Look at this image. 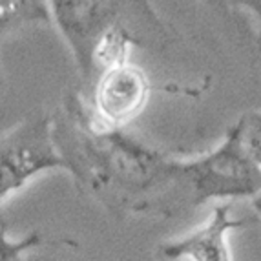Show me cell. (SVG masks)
Segmentation results:
<instances>
[{
    "mask_svg": "<svg viewBox=\"0 0 261 261\" xmlns=\"http://www.w3.org/2000/svg\"><path fill=\"white\" fill-rule=\"evenodd\" d=\"M226 4L236 6V8H243L250 13H254L261 20V0H225Z\"/></svg>",
    "mask_w": 261,
    "mask_h": 261,
    "instance_id": "30bf717a",
    "label": "cell"
},
{
    "mask_svg": "<svg viewBox=\"0 0 261 261\" xmlns=\"http://www.w3.org/2000/svg\"><path fill=\"white\" fill-rule=\"evenodd\" d=\"M59 245H64V241L44 236L40 230H31L20 238H11L6 223L0 221V261H28V256L37 248Z\"/></svg>",
    "mask_w": 261,
    "mask_h": 261,
    "instance_id": "ba28073f",
    "label": "cell"
},
{
    "mask_svg": "<svg viewBox=\"0 0 261 261\" xmlns=\"http://www.w3.org/2000/svg\"><path fill=\"white\" fill-rule=\"evenodd\" d=\"M46 6L84 84L105 66L130 59L135 46L168 39L150 0H46Z\"/></svg>",
    "mask_w": 261,
    "mask_h": 261,
    "instance_id": "7a4b0ae2",
    "label": "cell"
},
{
    "mask_svg": "<svg viewBox=\"0 0 261 261\" xmlns=\"http://www.w3.org/2000/svg\"><path fill=\"white\" fill-rule=\"evenodd\" d=\"M0 49H2V37H0ZM6 88V73H4V64H2V53H0V93L4 92Z\"/></svg>",
    "mask_w": 261,
    "mask_h": 261,
    "instance_id": "7c38bea8",
    "label": "cell"
},
{
    "mask_svg": "<svg viewBox=\"0 0 261 261\" xmlns=\"http://www.w3.org/2000/svg\"><path fill=\"white\" fill-rule=\"evenodd\" d=\"M53 139L75 188L113 218L174 216L190 206L179 159L153 150L124 132L88 126L77 93L51 115Z\"/></svg>",
    "mask_w": 261,
    "mask_h": 261,
    "instance_id": "6da1fadb",
    "label": "cell"
},
{
    "mask_svg": "<svg viewBox=\"0 0 261 261\" xmlns=\"http://www.w3.org/2000/svg\"><path fill=\"white\" fill-rule=\"evenodd\" d=\"M88 84V95L77 97L84 121L95 132H124L148 105V75L130 59L105 66Z\"/></svg>",
    "mask_w": 261,
    "mask_h": 261,
    "instance_id": "277c9868",
    "label": "cell"
},
{
    "mask_svg": "<svg viewBox=\"0 0 261 261\" xmlns=\"http://www.w3.org/2000/svg\"><path fill=\"white\" fill-rule=\"evenodd\" d=\"M248 219L234 214V203H218L199 226L174 240L161 241L153 250L157 261H234L228 238Z\"/></svg>",
    "mask_w": 261,
    "mask_h": 261,
    "instance_id": "8992f818",
    "label": "cell"
},
{
    "mask_svg": "<svg viewBox=\"0 0 261 261\" xmlns=\"http://www.w3.org/2000/svg\"><path fill=\"white\" fill-rule=\"evenodd\" d=\"M179 170L192 208L206 203L250 201L261 192V170L243 152L234 128L210 152L179 159Z\"/></svg>",
    "mask_w": 261,
    "mask_h": 261,
    "instance_id": "3957f363",
    "label": "cell"
},
{
    "mask_svg": "<svg viewBox=\"0 0 261 261\" xmlns=\"http://www.w3.org/2000/svg\"><path fill=\"white\" fill-rule=\"evenodd\" d=\"M64 172L51 115L35 113L0 135V205L49 172Z\"/></svg>",
    "mask_w": 261,
    "mask_h": 261,
    "instance_id": "5b68a950",
    "label": "cell"
},
{
    "mask_svg": "<svg viewBox=\"0 0 261 261\" xmlns=\"http://www.w3.org/2000/svg\"><path fill=\"white\" fill-rule=\"evenodd\" d=\"M250 206H252V210H254V221H257L261 225V192L256 197L250 199Z\"/></svg>",
    "mask_w": 261,
    "mask_h": 261,
    "instance_id": "8fae6325",
    "label": "cell"
},
{
    "mask_svg": "<svg viewBox=\"0 0 261 261\" xmlns=\"http://www.w3.org/2000/svg\"><path fill=\"white\" fill-rule=\"evenodd\" d=\"M51 24L46 0H0V37Z\"/></svg>",
    "mask_w": 261,
    "mask_h": 261,
    "instance_id": "52a82bcc",
    "label": "cell"
},
{
    "mask_svg": "<svg viewBox=\"0 0 261 261\" xmlns=\"http://www.w3.org/2000/svg\"><path fill=\"white\" fill-rule=\"evenodd\" d=\"M232 128L238 135L243 152L261 170V112H247Z\"/></svg>",
    "mask_w": 261,
    "mask_h": 261,
    "instance_id": "9c48e42d",
    "label": "cell"
}]
</instances>
